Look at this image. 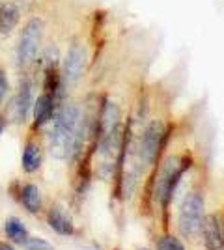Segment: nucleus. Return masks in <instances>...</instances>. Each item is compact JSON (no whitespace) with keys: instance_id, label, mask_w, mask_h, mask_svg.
Instances as JSON below:
<instances>
[{"instance_id":"f257e3e1","label":"nucleus","mask_w":224,"mask_h":250,"mask_svg":"<svg viewBox=\"0 0 224 250\" xmlns=\"http://www.w3.org/2000/svg\"><path fill=\"white\" fill-rule=\"evenodd\" d=\"M82 110L77 103H60L56 108L51 131H49V151L54 159L65 161L71 157L75 136L82 122Z\"/></svg>"},{"instance_id":"1a4fd4ad","label":"nucleus","mask_w":224,"mask_h":250,"mask_svg":"<svg viewBox=\"0 0 224 250\" xmlns=\"http://www.w3.org/2000/svg\"><path fill=\"white\" fill-rule=\"evenodd\" d=\"M202 237L207 250H223L224 249V228L221 219L215 213H207L202 222Z\"/></svg>"},{"instance_id":"6e6552de","label":"nucleus","mask_w":224,"mask_h":250,"mask_svg":"<svg viewBox=\"0 0 224 250\" xmlns=\"http://www.w3.org/2000/svg\"><path fill=\"white\" fill-rule=\"evenodd\" d=\"M58 104H60V101H56L53 95L45 94V92H41V94L36 97L34 108H32V116H34L32 129L34 131H36V129L40 131L41 127H45V125H49L51 122H53Z\"/></svg>"},{"instance_id":"2eb2a0df","label":"nucleus","mask_w":224,"mask_h":250,"mask_svg":"<svg viewBox=\"0 0 224 250\" xmlns=\"http://www.w3.org/2000/svg\"><path fill=\"white\" fill-rule=\"evenodd\" d=\"M155 247H157V250H185L182 241L178 239V237H174V235L159 237Z\"/></svg>"},{"instance_id":"20e7f679","label":"nucleus","mask_w":224,"mask_h":250,"mask_svg":"<svg viewBox=\"0 0 224 250\" xmlns=\"http://www.w3.org/2000/svg\"><path fill=\"white\" fill-rule=\"evenodd\" d=\"M168 136H170V127H166L163 120H151L144 127L137 146V159L140 168H153L159 163L161 153L168 144Z\"/></svg>"},{"instance_id":"a211bd4d","label":"nucleus","mask_w":224,"mask_h":250,"mask_svg":"<svg viewBox=\"0 0 224 250\" xmlns=\"http://www.w3.org/2000/svg\"><path fill=\"white\" fill-rule=\"evenodd\" d=\"M0 250H17V249L13 247L11 241H2V243H0Z\"/></svg>"},{"instance_id":"f03ea898","label":"nucleus","mask_w":224,"mask_h":250,"mask_svg":"<svg viewBox=\"0 0 224 250\" xmlns=\"http://www.w3.org/2000/svg\"><path fill=\"white\" fill-rule=\"evenodd\" d=\"M191 165L192 159L187 157V153L166 157L164 163L161 165L157 172V181H155V200L161 202V206L164 209L168 208V204L172 202L183 176L187 174Z\"/></svg>"},{"instance_id":"f8f14e48","label":"nucleus","mask_w":224,"mask_h":250,"mask_svg":"<svg viewBox=\"0 0 224 250\" xmlns=\"http://www.w3.org/2000/svg\"><path fill=\"white\" fill-rule=\"evenodd\" d=\"M19 202L30 215H38L43 209V194L41 188L36 183H24L19 187Z\"/></svg>"},{"instance_id":"7ed1b4c3","label":"nucleus","mask_w":224,"mask_h":250,"mask_svg":"<svg viewBox=\"0 0 224 250\" xmlns=\"http://www.w3.org/2000/svg\"><path fill=\"white\" fill-rule=\"evenodd\" d=\"M43 38H45L43 17L41 15L28 17L26 22L22 24L19 40H17V47H15V60L22 71H26L28 67H32L36 63L43 47Z\"/></svg>"},{"instance_id":"39448f33","label":"nucleus","mask_w":224,"mask_h":250,"mask_svg":"<svg viewBox=\"0 0 224 250\" xmlns=\"http://www.w3.org/2000/svg\"><path fill=\"white\" fill-rule=\"evenodd\" d=\"M204 209L205 198L202 190H191L189 194H185L178 211V228L185 239L196 241L202 235V222L205 217Z\"/></svg>"},{"instance_id":"4468645a","label":"nucleus","mask_w":224,"mask_h":250,"mask_svg":"<svg viewBox=\"0 0 224 250\" xmlns=\"http://www.w3.org/2000/svg\"><path fill=\"white\" fill-rule=\"evenodd\" d=\"M4 233L8 241H11L13 245H24V241L30 237L28 233V228L24 226L19 217H8L6 222H4Z\"/></svg>"},{"instance_id":"dca6fc26","label":"nucleus","mask_w":224,"mask_h":250,"mask_svg":"<svg viewBox=\"0 0 224 250\" xmlns=\"http://www.w3.org/2000/svg\"><path fill=\"white\" fill-rule=\"evenodd\" d=\"M22 250H54V247L41 237H28L22 245Z\"/></svg>"},{"instance_id":"423d86ee","label":"nucleus","mask_w":224,"mask_h":250,"mask_svg":"<svg viewBox=\"0 0 224 250\" xmlns=\"http://www.w3.org/2000/svg\"><path fill=\"white\" fill-rule=\"evenodd\" d=\"M86 65H88V47L82 40H73L65 51L60 69L64 86H73L79 83L84 75Z\"/></svg>"},{"instance_id":"0eeeda50","label":"nucleus","mask_w":224,"mask_h":250,"mask_svg":"<svg viewBox=\"0 0 224 250\" xmlns=\"http://www.w3.org/2000/svg\"><path fill=\"white\" fill-rule=\"evenodd\" d=\"M34 83L28 77H22L19 83V90L11 101V108H13V120L24 124L28 120V116L34 108Z\"/></svg>"},{"instance_id":"9d476101","label":"nucleus","mask_w":224,"mask_h":250,"mask_svg":"<svg viewBox=\"0 0 224 250\" xmlns=\"http://www.w3.org/2000/svg\"><path fill=\"white\" fill-rule=\"evenodd\" d=\"M43 163V149L38 138L28 136L22 144L21 151V168L24 174H36Z\"/></svg>"},{"instance_id":"f3484780","label":"nucleus","mask_w":224,"mask_h":250,"mask_svg":"<svg viewBox=\"0 0 224 250\" xmlns=\"http://www.w3.org/2000/svg\"><path fill=\"white\" fill-rule=\"evenodd\" d=\"M8 90H10V83H8V77H6V71L0 67V106L4 103L6 95H8Z\"/></svg>"},{"instance_id":"6ab92c4d","label":"nucleus","mask_w":224,"mask_h":250,"mask_svg":"<svg viewBox=\"0 0 224 250\" xmlns=\"http://www.w3.org/2000/svg\"><path fill=\"white\" fill-rule=\"evenodd\" d=\"M6 125H8V120H6V116L0 114V136L4 133V129H6Z\"/></svg>"},{"instance_id":"aec40b11","label":"nucleus","mask_w":224,"mask_h":250,"mask_svg":"<svg viewBox=\"0 0 224 250\" xmlns=\"http://www.w3.org/2000/svg\"><path fill=\"white\" fill-rule=\"evenodd\" d=\"M140 250H149V249H140Z\"/></svg>"},{"instance_id":"9b49d317","label":"nucleus","mask_w":224,"mask_h":250,"mask_svg":"<svg viewBox=\"0 0 224 250\" xmlns=\"http://www.w3.org/2000/svg\"><path fill=\"white\" fill-rule=\"evenodd\" d=\"M47 224H49V228L53 229V231H56L58 235L69 237V235L75 233L73 219H71L69 213H67L62 206H58V204H53L51 208L47 209Z\"/></svg>"},{"instance_id":"ddd939ff","label":"nucleus","mask_w":224,"mask_h":250,"mask_svg":"<svg viewBox=\"0 0 224 250\" xmlns=\"http://www.w3.org/2000/svg\"><path fill=\"white\" fill-rule=\"evenodd\" d=\"M21 15L22 10L21 6L15 2V0H10L6 4L0 6V34H11L19 26L21 22Z\"/></svg>"}]
</instances>
